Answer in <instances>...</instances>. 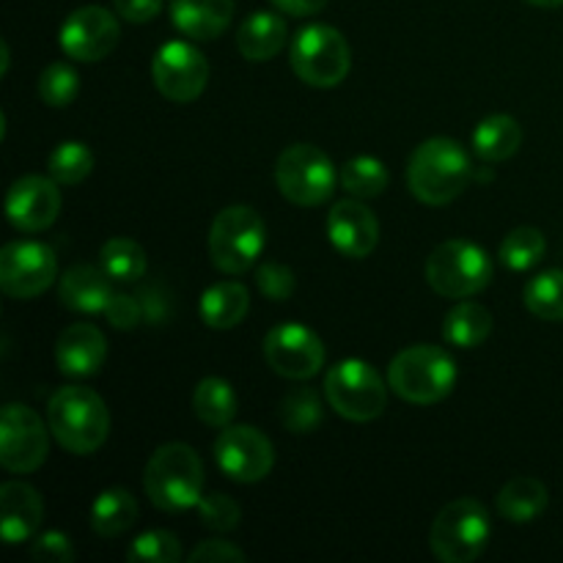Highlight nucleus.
I'll return each mask as SVG.
<instances>
[{"label":"nucleus","instance_id":"16","mask_svg":"<svg viewBox=\"0 0 563 563\" xmlns=\"http://www.w3.org/2000/svg\"><path fill=\"white\" fill-rule=\"evenodd\" d=\"M121 36V27L115 14H110L102 5H82L75 9L64 20L58 33V44L69 58L97 64L108 58L115 49Z\"/></svg>","mask_w":563,"mask_h":563},{"label":"nucleus","instance_id":"6","mask_svg":"<svg viewBox=\"0 0 563 563\" xmlns=\"http://www.w3.org/2000/svg\"><path fill=\"white\" fill-rule=\"evenodd\" d=\"M495 264L482 245L471 240H449L427 258V280L440 297L467 300L489 286Z\"/></svg>","mask_w":563,"mask_h":563},{"label":"nucleus","instance_id":"41","mask_svg":"<svg viewBox=\"0 0 563 563\" xmlns=\"http://www.w3.org/2000/svg\"><path fill=\"white\" fill-rule=\"evenodd\" d=\"M247 555L231 542H220V539H209V542L198 544L187 561L190 563H242Z\"/></svg>","mask_w":563,"mask_h":563},{"label":"nucleus","instance_id":"24","mask_svg":"<svg viewBox=\"0 0 563 563\" xmlns=\"http://www.w3.org/2000/svg\"><path fill=\"white\" fill-rule=\"evenodd\" d=\"M251 295L240 280H220L201 295V319L212 330H231L247 317Z\"/></svg>","mask_w":563,"mask_h":563},{"label":"nucleus","instance_id":"36","mask_svg":"<svg viewBox=\"0 0 563 563\" xmlns=\"http://www.w3.org/2000/svg\"><path fill=\"white\" fill-rule=\"evenodd\" d=\"M80 91V77L64 60H55L38 77V99L49 108H69Z\"/></svg>","mask_w":563,"mask_h":563},{"label":"nucleus","instance_id":"44","mask_svg":"<svg viewBox=\"0 0 563 563\" xmlns=\"http://www.w3.org/2000/svg\"><path fill=\"white\" fill-rule=\"evenodd\" d=\"M284 14L291 16H308V14H319L330 0H273Z\"/></svg>","mask_w":563,"mask_h":563},{"label":"nucleus","instance_id":"31","mask_svg":"<svg viewBox=\"0 0 563 563\" xmlns=\"http://www.w3.org/2000/svg\"><path fill=\"white\" fill-rule=\"evenodd\" d=\"M390 174L385 168L383 159L368 157V154H361V157H352L350 163L341 168V187L350 192L352 198H377L388 190Z\"/></svg>","mask_w":563,"mask_h":563},{"label":"nucleus","instance_id":"3","mask_svg":"<svg viewBox=\"0 0 563 563\" xmlns=\"http://www.w3.org/2000/svg\"><path fill=\"white\" fill-rule=\"evenodd\" d=\"M143 487L163 511L198 509L203 498V462L187 443L159 445L146 462Z\"/></svg>","mask_w":563,"mask_h":563},{"label":"nucleus","instance_id":"9","mask_svg":"<svg viewBox=\"0 0 563 563\" xmlns=\"http://www.w3.org/2000/svg\"><path fill=\"white\" fill-rule=\"evenodd\" d=\"M388 388L377 368L368 366L361 357H346L330 366L328 377H324V396H328L330 407L339 412L341 418L355 423L374 421L385 412L388 405Z\"/></svg>","mask_w":563,"mask_h":563},{"label":"nucleus","instance_id":"1","mask_svg":"<svg viewBox=\"0 0 563 563\" xmlns=\"http://www.w3.org/2000/svg\"><path fill=\"white\" fill-rule=\"evenodd\" d=\"M471 179V154L454 137H429L407 163V187L429 207H443L460 198Z\"/></svg>","mask_w":563,"mask_h":563},{"label":"nucleus","instance_id":"2","mask_svg":"<svg viewBox=\"0 0 563 563\" xmlns=\"http://www.w3.org/2000/svg\"><path fill=\"white\" fill-rule=\"evenodd\" d=\"M47 423L58 445H64L69 454L88 456L108 440L110 412L97 390L86 385H66L49 399Z\"/></svg>","mask_w":563,"mask_h":563},{"label":"nucleus","instance_id":"30","mask_svg":"<svg viewBox=\"0 0 563 563\" xmlns=\"http://www.w3.org/2000/svg\"><path fill=\"white\" fill-rule=\"evenodd\" d=\"M99 262H102L104 273L119 280V284L141 280L148 267L146 251L135 240H126V236H113V240L104 242L102 251H99Z\"/></svg>","mask_w":563,"mask_h":563},{"label":"nucleus","instance_id":"42","mask_svg":"<svg viewBox=\"0 0 563 563\" xmlns=\"http://www.w3.org/2000/svg\"><path fill=\"white\" fill-rule=\"evenodd\" d=\"M104 317H108V322L113 324V328L132 330L137 328V322L143 319V308L141 302L132 300L130 295H113V300L104 308Z\"/></svg>","mask_w":563,"mask_h":563},{"label":"nucleus","instance_id":"18","mask_svg":"<svg viewBox=\"0 0 563 563\" xmlns=\"http://www.w3.org/2000/svg\"><path fill=\"white\" fill-rule=\"evenodd\" d=\"M328 240L341 256L366 258L379 242V223L361 198L335 201L328 214Z\"/></svg>","mask_w":563,"mask_h":563},{"label":"nucleus","instance_id":"29","mask_svg":"<svg viewBox=\"0 0 563 563\" xmlns=\"http://www.w3.org/2000/svg\"><path fill=\"white\" fill-rule=\"evenodd\" d=\"M493 333V313L482 302H456L443 322L445 344H454L460 350H473L484 344Z\"/></svg>","mask_w":563,"mask_h":563},{"label":"nucleus","instance_id":"45","mask_svg":"<svg viewBox=\"0 0 563 563\" xmlns=\"http://www.w3.org/2000/svg\"><path fill=\"white\" fill-rule=\"evenodd\" d=\"M526 3L539 5V9H555V5H563V0H526Z\"/></svg>","mask_w":563,"mask_h":563},{"label":"nucleus","instance_id":"33","mask_svg":"<svg viewBox=\"0 0 563 563\" xmlns=\"http://www.w3.org/2000/svg\"><path fill=\"white\" fill-rule=\"evenodd\" d=\"M526 308L544 322H563V269H548L526 286Z\"/></svg>","mask_w":563,"mask_h":563},{"label":"nucleus","instance_id":"7","mask_svg":"<svg viewBox=\"0 0 563 563\" xmlns=\"http://www.w3.org/2000/svg\"><path fill=\"white\" fill-rule=\"evenodd\" d=\"M267 245V225L253 207H225L209 229V256L225 275H242L256 264Z\"/></svg>","mask_w":563,"mask_h":563},{"label":"nucleus","instance_id":"20","mask_svg":"<svg viewBox=\"0 0 563 563\" xmlns=\"http://www.w3.org/2000/svg\"><path fill=\"white\" fill-rule=\"evenodd\" d=\"M108 361V341L97 324H69L55 344V363L69 377H93Z\"/></svg>","mask_w":563,"mask_h":563},{"label":"nucleus","instance_id":"43","mask_svg":"<svg viewBox=\"0 0 563 563\" xmlns=\"http://www.w3.org/2000/svg\"><path fill=\"white\" fill-rule=\"evenodd\" d=\"M113 5L126 22H135V25L152 22L163 11V0H113Z\"/></svg>","mask_w":563,"mask_h":563},{"label":"nucleus","instance_id":"8","mask_svg":"<svg viewBox=\"0 0 563 563\" xmlns=\"http://www.w3.org/2000/svg\"><path fill=\"white\" fill-rule=\"evenodd\" d=\"M295 75L313 88H335L352 69V47L344 33L324 22L306 25L289 49Z\"/></svg>","mask_w":563,"mask_h":563},{"label":"nucleus","instance_id":"26","mask_svg":"<svg viewBox=\"0 0 563 563\" xmlns=\"http://www.w3.org/2000/svg\"><path fill=\"white\" fill-rule=\"evenodd\" d=\"M522 146V126L515 115L495 113L478 121L473 130V152L487 163H500V159L515 157L517 148Z\"/></svg>","mask_w":563,"mask_h":563},{"label":"nucleus","instance_id":"19","mask_svg":"<svg viewBox=\"0 0 563 563\" xmlns=\"http://www.w3.org/2000/svg\"><path fill=\"white\" fill-rule=\"evenodd\" d=\"M44 520V500L31 484L5 482L0 487V533L5 544L31 542Z\"/></svg>","mask_w":563,"mask_h":563},{"label":"nucleus","instance_id":"34","mask_svg":"<svg viewBox=\"0 0 563 563\" xmlns=\"http://www.w3.org/2000/svg\"><path fill=\"white\" fill-rule=\"evenodd\" d=\"M49 176L58 185H80L93 170V154L82 141H64L55 146L47 163Z\"/></svg>","mask_w":563,"mask_h":563},{"label":"nucleus","instance_id":"10","mask_svg":"<svg viewBox=\"0 0 563 563\" xmlns=\"http://www.w3.org/2000/svg\"><path fill=\"white\" fill-rule=\"evenodd\" d=\"M275 181L286 201L297 207H319L333 196L335 165L319 146L295 143L280 152L275 163Z\"/></svg>","mask_w":563,"mask_h":563},{"label":"nucleus","instance_id":"40","mask_svg":"<svg viewBox=\"0 0 563 563\" xmlns=\"http://www.w3.org/2000/svg\"><path fill=\"white\" fill-rule=\"evenodd\" d=\"M31 555L38 563H71L77 559L71 539L60 531H44L42 537L33 539Z\"/></svg>","mask_w":563,"mask_h":563},{"label":"nucleus","instance_id":"38","mask_svg":"<svg viewBox=\"0 0 563 563\" xmlns=\"http://www.w3.org/2000/svg\"><path fill=\"white\" fill-rule=\"evenodd\" d=\"M198 517H201V522L209 528V531L225 533V531H234V528L240 526L242 509L234 498L214 493V495H207V498H201V504H198Z\"/></svg>","mask_w":563,"mask_h":563},{"label":"nucleus","instance_id":"13","mask_svg":"<svg viewBox=\"0 0 563 563\" xmlns=\"http://www.w3.org/2000/svg\"><path fill=\"white\" fill-rule=\"evenodd\" d=\"M58 275V256L44 242H9L0 253V289L14 300H33Z\"/></svg>","mask_w":563,"mask_h":563},{"label":"nucleus","instance_id":"28","mask_svg":"<svg viewBox=\"0 0 563 563\" xmlns=\"http://www.w3.org/2000/svg\"><path fill=\"white\" fill-rule=\"evenodd\" d=\"M192 410L201 418L207 427L212 429H225L231 427V421L236 418L240 410V399H236V390L231 388L229 379L223 377H203L196 385V394H192Z\"/></svg>","mask_w":563,"mask_h":563},{"label":"nucleus","instance_id":"32","mask_svg":"<svg viewBox=\"0 0 563 563\" xmlns=\"http://www.w3.org/2000/svg\"><path fill=\"white\" fill-rule=\"evenodd\" d=\"M544 251H548V240L539 229L533 225H520L511 234H506V240L500 242V264L515 273H526V269H533L544 258Z\"/></svg>","mask_w":563,"mask_h":563},{"label":"nucleus","instance_id":"11","mask_svg":"<svg viewBox=\"0 0 563 563\" xmlns=\"http://www.w3.org/2000/svg\"><path fill=\"white\" fill-rule=\"evenodd\" d=\"M49 423L27 405H5L0 416V465L9 473H33L49 451Z\"/></svg>","mask_w":563,"mask_h":563},{"label":"nucleus","instance_id":"5","mask_svg":"<svg viewBox=\"0 0 563 563\" xmlns=\"http://www.w3.org/2000/svg\"><path fill=\"white\" fill-rule=\"evenodd\" d=\"M489 533L493 526L487 506L476 498H456L434 517L429 544L438 561L471 563L487 550Z\"/></svg>","mask_w":563,"mask_h":563},{"label":"nucleus","instance_id":"37","mask_svg":"<svg viewBox=\"0 0 563 563\" xmlns=\"http://www.w3.org/2000/svg\"><path fill=\"white\" fill-rule=\"evenodd\" d=\"M130 563H179L181 544L179 537L170 531H146L126 550Z\"/></svg>","mask_w":563,"mask_h":563},{"label":"nucleus","instance_id":"25","mask_svg":"<svg viewBox=\"0 0 563 563\" xmlns=\"http://www.w3.org/2000/svg\"><path fill=\"white\" fill-rule=\"evenodd\" d=\"M550 504V493L539 478L517 476L498 493V511L515 526H528L539 520Z\"/></svg>","mask_w":563,"mask_h":563},{"label":"nucleus","instance_id":"12","mask_svg":"<svg viewBox=\"0 0 563 563\" xmlns=\"http://www.w3.org/2000/svg\"><path fill=\"white\" fill-rule=\"evenodd\" d=\"M214 462L236 484H256L269 476L275 465V449L264 432L247 423H231L220 429L214 440Z\"/></svg>","mask_w":563,"mask_h":563},{"label":"nucleus","instance_id":"14","mask_svg":"<svg viewBox=\"0 0 563 563\" xmlns=\"http://www.w3.org/2000/svg\"><path fill=\"white\" fill-rule=\"evenodd\" d=\"M152 77L157 91L176 104H187L203 93L209 82L207 55L190 42H168L154 53Z\"/></svg>","mask_w":563,"mask_h":563},{"label":"nucleus","instance_id":"17","mask_svg":"<svg viewBox=\"0 0 563 563\" xmlns=\"http://www.w3.org/2000/svg\"><path fill=\"white\" fill-rule=\"evenodd\" d=\"M64 196L53 176H22L5 192V218L16 231L36 234L58 220Z\"/></svg>","mask_w":563,"mask_h":563},{"label":"nucleus","instance_id":"15","mask_svg":"<svg viewBox=\"0 0 563 563\" xmlns=\"http://www.w3.org/2000/svg\"><path fill=\"white\" fill-rule=\"evenodd\" d=\"M264 357L280 377L311 379L324 366V344L306 324L284 322L264 339Z\"/></svg>","mask_w":563,"mask_h":563},{"label":"nucleus","instance_id":"46","mask_svg":"<svg viewBox=\"0 0 563 563\" xmlns=\"http://www.w3.org/2000/svg\"><path fill=\"white\" fill-rule=\"evenodd\" d=\"M0 53H3V64H0V71H9V44L5 42H0Z\"/></svg>","mask_w":563,"mask_h":563},{"label":"nucleus","instance_id":"22","mask_svg":"<svg viewBox=\"0 0 563 563\" xmlns=\"http://www.w3.org/2000/svg\"><path fill=\"white\" fill-rule=\"evenodd\" d=\"M234 16V0H170V22L196 42H212Z\"/></svg>","mask_w":563,"mask_h":563},{"label":"nucleus","instance_id":"4","mask_svg":"<svg viewBox=\"0 0 563 563\" xmlns=\"http://www.w3.org/2000/svg\"><path fill=\"white\" fill-rule=\"evenodd\" d=\"M388 385L410 405H438L454 390L456 363L440 346H407L390 361Z\"/></svg>","mask_w":563,"mask_h":563},{"label":"nucleus","instance_id":"23","mask_svg":"<svg viewBox=\"0 0 563 563\" xmlns=\"http://www.w3.org/2000/svg\"><path fill=\"white\" fill-rule=\"evenodd\" d=\"M286 36L289 31H286L284 16L275 11H253L236 33V47L245 60L262 64V60L275 58L286 47Z\"/></svg>","mask_w":563,"mask_h":563},{"label":"nucleus","instance_id":"35","mask_svg":"<svg viewBox=\"0 0 563 563\" xmlns=\"http://www.w3.org/2000/svg\"><path fill=\"white\" fill-rule=\"evenodd\" d=\"M280 421L291 434H311L322 423V401L313 388H295L280 401Z\"/></svg>","mask_w":563,"mask_h":563},{"label":"nucleus","instance_id":"27","mask_svg":"<svg viewBox=\"0 0 563 563\" xmlns=\"http://www.w3.org/2000/svg\"><path fill=\"white\" fill-rule=\"evenodd\" d=\"M137 522V500L124 487L99 493L91 504V528L102 539H115Z\"/></svg>","mask_w":563,"mask_h":563},{"label":"nucleus","instance_id":"39","mask_svg":"<svg viewBox=\"0 0 563 563\" xmlns=\"http://www.w3.org/2000/svg\"><path fill=\"white\" fill-rule=\"evenodd\" d=\"M256 286L264 297L275 302H284L295 295V273L284 264L267 262L264 267H258L256 273Z\"/></svg>","mask_w":563,"mask_h":563},{"label":"nucleus","instance_id":"21","mask_svg":"<svg viewBox=\"0 0 563 563\" xmlns=\"http://www.w3.org/2000/svg\"><path fill=\"white\" fill-rule=\"evenodd\" d=\"M104 267L93 264H75L66 269L58 280V300L69 311L77 313H104L108 302L113 300V286Z\"/></svg>","mask_w":563,"mask_h":563}]
</instances>
